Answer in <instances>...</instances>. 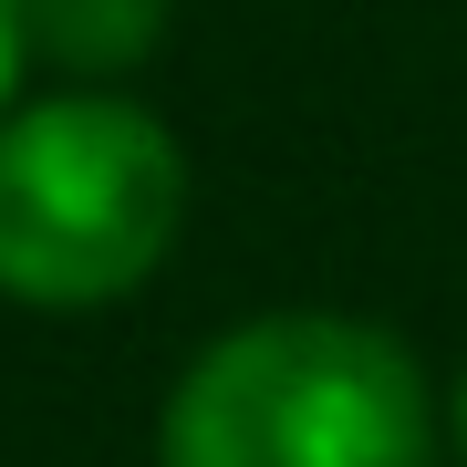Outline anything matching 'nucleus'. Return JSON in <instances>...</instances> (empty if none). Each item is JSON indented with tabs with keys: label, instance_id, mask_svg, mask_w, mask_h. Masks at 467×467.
<instances>
[{
	"label": "nucleus",
	"instance_id": "obj_1",
	"mask_svg": "<svg viewBox=\"0 0 467 467\" xmlns=\"http://www.w3.org/2000/svg\"><path fill=\"white\" fill-rule=\"evenodd\" d=\"M426 374L416 353L343 312L250 322L167 395L156 467H416Z\"/></svg>",
	"mask_w": 467,
	"mask_h": 467
},
{
	"label": "nucleus",
	"instance_id": "obj_2",
	"mask_svg": "<svg viewBox=\"0 0 467 467\" xmlns=\"http://www.w3.org/2000/svg\"><path fill=\"white\" fill-rule=\"evenodd\" d=\"M187 167L167 125L115 94H63L0 125V291L94 312L167 260Z\"/></svg>",
	"mask_w": 467,
	"mask_h": 467
},
{
	"label": "nucleus",
	"instance_id": "obj_3",
	"mask_svg": "<svg viewBox=\"0 0 467 467\" xmlns=\"http://www.w3.org/2000/svg\"><path fill=\"white\" fill-rule=\"evenodd\" d=\"M21 32L63 73H125L167 32V0H21Z\"/></svg>",
	"mask_w": 467,
	"mask_h": 467
},
{
	"label": "nucleus",
	"instance_id": "obj_4",
	"mask_svg": "<svg viewBox=\"0 0 467 467\" xmlns=\"http://www.w3.org/2000/svg\"><path fill=\"white\" fill-rule=\"evenodd\" d=\"M21 42H32L21 32V0H0V104H11V84H21Z\"/></svg>",
	"mask_w": 467,
	"mask_h": 467
},
{
	"label": "nucleus",
	"instance_id": "obj_5",
	"mask_svg": "<svg viewBox=\"0 0 467 467\" xmlns=\"http://www.w3.org/2000/svg\"><path fill=\"white\" fill-rule=\"evenodd\" d=\"M457 436H467V374H457Z\"/></svg>",
	"mask_w": 467,
	"mask_h": 467
}]
</instances>
